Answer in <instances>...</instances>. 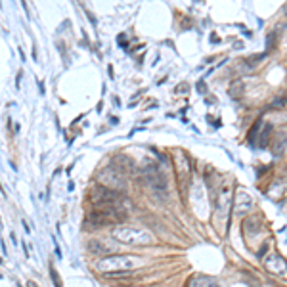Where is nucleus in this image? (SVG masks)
I'll use <instances>...</instances> for the list:
<instances>
[{
	"instance_id": "nucleus-1",
	"label": "nucleus",
	"mask_w": 287,
	"mask_h": 287,
	"mask_svg": "<svg viewBox=\"0 0 287 287\" xmlns=\"http://www.w3.org/2000/svg\"><path fill=\"white\" fill-rule=\"evenodd\" d=\"M142 264V258L136 255H107L98 260L96 268L107 274V272H130Z\"/></svg>"
},
{
	"instance_id": "nucleus-8",
	"label": "nucleus",
	"mask_w": 287,
	"mask_h": 287,
	"mask_svg": "<svg viewBox=\"0 0 287 287\" xmlns=\"http://www.w3.org/2000/svg\"><path fill=\"white\" fill-rule=\"evenodd\" d=\"M176 165H178V178H180V184L184 188L186 182H190V159H188L182 152H178V155H176Z\"/></svg>"
},
{
	"instance_id": "nucleus-13",
	"label": "nucleus",
	"mask_w": 287,
	"mask_h": 287,
	"mask_svg": "<svg viewBox=\"0 0 287 287\" xmlns=\"http://www.w3.org/2000/svg\"><path fill=\"white\" fill-rule=\"evenodd\" d=\"M50 274H52V279H54V283L56 287H62V281H60V276H58V272H56V268L50 266Z\"/></svg>"
},
{
	"instance_id": "nucleus-4",
	"label": "nucleus",
	"mask_w": 287,
	"mask_h": 287,
	"mask_svg": "<svg viewBox=\"0 0 287 287\" xmlns=\"http://www.w3.org/2000/svg\"><path fill=\"white\" fill-rule=\"evenodd\" d=\"M142 182L154 190H159V192H165L167 190V176L165 173L157 167V165H150L142 171Z\"/></svg>"
},
{
	"instance_id": "nucleus-9",
	"label": "nucleus",
	"mask_w": 287,
	"mask_h": 287,
	"mask_svg": "<svg viewBox=\"0 0 287 287\" xmlns=\"http://www.w3.org/2000/svg\"><path fill=\"white\" fill-rule=\"evenodd\" d=\"M186 287H215V283H213L211 277H207V276H194L188 281Z\"/></svg>"
},
{
	"instance_id": "nucleus-7",
	"label": "nucleus",
	"mask_w": 287,
	"mask_h": 287,
	"mask_svg": "<svg viewBox=\"0 0 287 287\" xmlns=\"http://www.w3.org/2000/svg\"><path fill=\"white\" fill-rule=\"evenodd\" d=\"M113 171L115 173H119V175H132L134 169H136V165L130 157H126V155H117L115 159H113Z\"/></svg>"
},
{
	"instance_id": "nucleus-10",
	"label": "nucleus",
	"mask_w": 287,
	"mask_h": 287,
	"mask_svg": "<svg viewBox=\"0 0 287 287\" xmlns=\"http://www.w3.org/2000/svg\"><path fill=\"white\" fill-rule=\"evenodd\" d=\"M270 134H272V124L266 123V128H264L262 134H260V146H262V148L268 146V142H270V140H268V138H270Z\"/></svg>"
},
{
	"instance_id": "nucleus-15",
	"label": "nucleus",
	"mask_w": 287,
	"mask_h": 287,
	"mask_svg": "<svg viewBox=\"0 0 287 287\" xmlns=\"http://www.w3.org/2000/svg\"><path fill=\"white\" fill-rule=\"evenodd\" d=\"M197 88H199V92H203V94H205V82L201 81V82H199V84H197Z\"/></svg>"
},
{
	"instance_id": "nucleus-14",
	"label": "nucleus",
	"mask_w": 287,
	"mask_h": 287,
	"mask_svg": "<svg viewBox=\"0 0 287 287\" xmlns=\"http://www.w3.org/2000/svg\"><path fill=\"white\" fill-rule=\"evenodd\" d=\"M176 94H182V92H188V82H182V84H178L176 86Z\"/></svg>"
},
{
	"instance_id": "nucleus-3",
	"label": "nucleus",
	"mask_w": 287,
	"mask_h": 287,
	"mask_svg": "<svg viewBox=\"0 0 287 287\" xmlns=\"http://www.w3.org/2000/svg\"><path fill=\"white\" fill-rule=\"evenodd\" d=\"M90 199H92V203H96V207L124 205V201H128V199H124L123 192L111 190V188L102 186V184L92 186V190H90Z\"/></svg>"
},
{
	"instance_id": "nucleus-11",
	"label": "nucleus",
	"mask_w": 287,
	"mask_h": 287,
	"mask_svg": "<svg viewBox=\"0 0 287 287\" xmlns=\"http://www.w3.org/2000/svg\"><path fill=\"white\" fill-rule=\"evenodd\" d=\"M260 121H256L255 124H253V128H251V132H249V136H247V140H249V144H253L255 142V136H256V132H258V128H260Z\"/></svg>"
},
{
	"instance_id": "nucleus-5",
	"label": "nucleus",
	"mask_w": 287,
	"mask_h": 287,
	"mask_svg": "<svg viewBox=\"0 0 287 287\" xmlns=\"http://www.w3.org/2000/svg\"><path fill=\"white\" fill-rule=\"evenodd\" d=\"M234 201V213L236 215H247L249 209L253 207V197L247 194L245 190H237L236 197H232Z\"/></svg>"
},
{
	"instance_id": "nucleus-16",
	"label": "nucleus",
	"mask_w": 287,
	"mask_h": 287,
	"mask_svg": "<svg viewBox=\"0 0 287 287\" xmlns=\"http://www.w3.org/2000/svg\"><path fill=\"white\" fill-rule=\"evenodd\" d=\"M124 287H136V285H124Z\"/></svg>"
},
{
	"instance_id": "nucleus-6",
	"label": "nucleus",
	"mask_w": 287,
	"mask_h": 287,
	"mask_svg": "<svg viewBox=\"0 0 287 287\" xmlns=\"http://www.w3.org/2000/svg\"><path fill=\"white\" fill-rule=\"evenodd\" d=\"M230 203H232V186L224 184L220 188L218 195H216V213L220 216H224L228 213V209H230Z\"/></svg>"
},
{
	"instance_id": "nucleus-12",
	"label": "nucleus",
	"mask_w": 287,
	"mask_h": 287,
	"mask_svg": "<svg viewBox=\"0 0 287 287\" xmlns=\"http://www.w3.org/2000/svg\"><path fill=\"white\" fill-rule=\"evenodd\" d=\"M241 92H243V84H241V81H236V90L230 88V94H232V98H239Z\"/></svg>"
},
{
	"instance_id": "nucleus-2",
	"label": "nucleus",
	"mask_w": 287,
	"mask_h": 287,
	"mask_svg": "<svg viewBox=\"0 0 287 287\" xmlns=\"http://www.w3.org/2000/svg\"><path fill=\"white\" fill-rule=\"evenodd\" d=\"M111 237L121 241L124 245H152L154 243V236L146 230L134 228V226H119L111 232Z\"/></svg>"
}]
</instances>
